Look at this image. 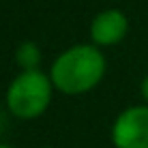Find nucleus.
Returning a JSON list of instances; mask_svg holds the SVG:
<instances>
[{"label":"nucleus","instance_id":"f257e3e1","mask_svg":"<svg viewBox=\"0 0 148 148\" xmlns=\"http://www.w3.org/2000/svg\"><path fill=\"white\" fill-rule=\"evenodd\" d=\"M105 71H108V60L99 45L77 43L54 58L49 67V77L58 92L77 97L95 90L103 82Z\"/></svg>","mask_w":148,"mask_h":148},{"label":"nucleus","instance_id":"f03ea898","mask_svg":"<svg viewBox=\"0 0 148 148\" xmlns=\"http://www.w3.org/2000/svg\"><path fill=\"white\" fill-rule=\"evenodd\" d=\"M54 84L49 73L41 69L19 71L9 84L4 101L9 114L17 120H37L47 112L54 97Z\"/></svg>","mask_w":148,"mask_h":148},{"label":"nucleus","instance_id":"7ed1b4c3","mask_svg":"<svg viewBox=\"0 0 148 148\" xmlns=\"http://www.w3.org/2000/svg\"><path fill=\"white\" fill-rule=\"evenodd\" d=\"M112 144L116 148H148V105H131L116 116L112 125Z\"/></svg>","mask_w":148,"mask_h":148},{"label":"nucleus","instance_id":"20e7f679","mask_svg":"<svg viewBox=\"0 0 148 148\" xmlns=\"http://www.w3.org/2000/svg\"><path fill=\"white\" fill-rule=\"evenodd\" d=\"M129 32V17L120 9H103L90 22V43L99 47L118 45Z\"/></svg>","mask_w":148,"mask_h":148},{"label":"nucleus","instance_id":"39448f33","mask_svg":"<svg viewBox=\"0 0 148 148\" xmlns=\"http://www.w3.org/2000/svg\"><path fill=\"white\" fill-rule=\"evenodd\" d=\"M41 60H43V52L34 41H22L15 49V64L19 67V71L41 69Z\"/></svg>","mask_w":148,"mask_h":148},{"label":"nucleus","instance_id":"423d86ee","mask_svg":"<svg viewBox=\"0 0 148 148\" xmlns=\"http://www.w3.org/2000/svg\"><path fill=\"white\" fill-rule=\"evenodd\" d=\"M140 95H142V99H144V103L148 105V73H146V77L142 79V84H140Z\"/></svg>","mask_w":148,"mask_h":148},{"label":"nucleus","instance_id":"0eeeda50","mask_svg":"<svg viewBox=\"0 0 148 148\" xmlns=\"http://www.w3.org/2000/svg\"><path fill=\"white\" fill-rule=\"evenodd\" d=\"M0 148H15V146H9V144H0Z\"/></svg>","mask_w":148,"mask_h":148},{"label":"nucleus","instance_id":"6e6552de","mask_svg":"<svg viewBox=\"0 0 148 148\" xmlns=\"http://www.w3.org/2000/svg\"><path fill=\"white\" fill-rule=\"evenodd\" d=\"M39 148H52V146H39Z\"/></svg>","mask_w":148,"mask_h":148}]
</instances>
